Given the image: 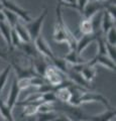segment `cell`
<instances>
[{"label": "cell", "instance_id": "6da1fadb", "mask_svg": "<svg viewBox=\"0 0 116 121\" xmlns=\"http://www.w3.org/2000/svg\"><path fill=\"white\" fill-rule=\"evenodd\" d=\"M72 32L68 29L65 22L63 19L62 15V5L60 0H58V6H57V21L55 24L54 29V39L57 43H68L70 37L72 36Z\"/></svg>", "mask_w": 116, "mask_h": 121}, {"label": "cell", "instance_id": "7a4b0ae2", "mask_svg": "<svg viewBox=\"0 0 116 121\" xmlns=\"http://www.w3.org/2000/svg\"><path fill=\"white\" fill-rule=\"evenodd\" d=\"M47 15V9L44 8L43 10V12L37 16L35 19H31L27 23H24L25 28L27 29V32L29 36H30L31 41H33L39 35H40V31H42V27H43V23L44 19H46Z\"/></svg>", "mask_w": 116, "mask_h": 121}, {"label": "cell", "instance_id": "3957f363", "mask_svg": "<svg viewBox=\"0 0 116 121\" xmlns=\"http://www.w3.org/2000/svg\"><path fill=\"white\" fill-rule=\"evenodd\" d=\"M65 74L62 73L60 70H58L57 68L53 65H48L47 68L46 69L43 75V79L46 80V82L48 85L53 86L54 89L56 87H58L59 85H61L62 83L67 80V77H65Z\"/></svg>", "mask_w": 116, "mask_h": 121}, {"label": "cell", "instance_id": "277c9868", "mask_svg": "<svg viewBox=\"0 0 116 121\" xmlns=\"http://www.w3.org/2000/svg\"><path fill=\"white\" fill-rule=\"evenodd\" d=\"M0 3L3 6V8L15 13L19 17V19L21 21H23L24 23H27V22L31 20V17L29 16L28 11L21 8L20 6H18V4H16L13 0H0Z\"/></svg>", "mask_w": 116, "mask_h": 121}, {"label": "cell", "instance_id": "5b68a950", "mask_svg": "<svg viewBox=\"0 0 116 121\" xmlns=\"http://www.w3.org/2000/svg\"><path fill=\"white\" fill-rule=\"evenodd\" d=\"M32 43H33V44H34V47L37 50V52H39L43 58L52 60L56 56L54 52L52 51L50 44L47 43V41L44 39V37L43 35H39L34 40L32 41Z\"/></svg>", "mask_w": 116, "mask_h": 121}, {"label": "cell", "instance_id": "8992f818", "mask_svg": "<svg viewBox=\"0 0 116 121\" xmlns=\"http://www.w3.org/2000/svg\"><path fill=\"white\" fill-rule=\"evenodd\" d=\"M10 65H11V68H13L14 69V71H15V73L17 75V80H19V79H24V78H28L29 79L31 77H34V76H39V75L35 74L34 70H33L32 63L28 68L21 66L18 63L14 62V60L11 62Z\"/></svg>", "mask_w": 116, "mask_h": 121}, {"label": "cell", "instance_id": "52a82bcc", "mask_svg": "<svg viewBox=\"0 0 116 121\" xmlns=\"http://www.w3.org/2000/svg\"><path fill=\"white\" fill-rule=\"evenodd\" d=\"M104 7V5L101 2L98 1H88L87 5L85 6V8L82 12V15H83V18L85 19H92L93 17L95 16L96 14H98V12H100V10Z\"/></svg>", "mask_w": 116, "mask_h": 121}, {"label": "cell", "instance_id": "ba28073f", "mask_svg": "<svg viewBox=\"0 0 116 121\" xmlns=\"http://www.w3.org/2000/svg\"><path fill=\"white\" fill-rule=\"evenodd\" d=\"M88 65L95 67L96 65H102L103 67H105L106 69H109L112 72H115V63L113 60H111L107 56H102V55H96L95 58H93L92 60H88Z\"/></svg>", "mask_w": 116, "mask_h": 121}, {"label": "cell", "instance_id": "9c48e42d", "mask_svg": "<svg viewBox=\"0 0 116 121\" xmlns=\"http://www.w3.org/2000/svg\"><path fill=\"white\" fill-rule=\"evenodd\" d=\"M115 109H107L106 111H104L101 114H96L92 116H85L82 115L81 120H87V121H111L115 117Z\"/></svg>", "mask_w": 116, "mask_h": 121}, {"label": "cell", "instance_id": "30bf717a", "mask_svg": "<svg viewBox=\"0 0 116 121\" xmlns=\"http://www.w3.org/2000/svg\"><path fill=\"white\" fill-rule=\"evenodd\" d=\"M98 35H99V32H94V33H92V35H85L82 36L79 40H77V48H76L77 54L82 56V52L86 50V48H87L90 43H92L93 41L96 40Z\"/></svg>", "mask_w": 116, "mask_h": 121}, {"label": "cell", "instance_id": "8fae6325", "mask_svg": "<svg viewBox=\"0 0 116 121\" xmlns=\"http://www.w3.org/2000/svg\"><path fill=\"white\" fill-rule=\"evenodd\" d=\"M20 91L21 90L19 89V87H18V85H17V79L14 78L13 82H12V85H11L10 93H9L8 98H7V101H6L7 106H8L10 109H13V107L16 105Z\"/></svg>", "mask_w": 116, "mask_h": 121}, {"label": "cell", "instance_id": "7c38bea8", "mask_svg": "<svg viewBox=\"0 0 116 121\" xmlns=\"http://www.w3.org/2000/svg\"><path fill=\"white\" fill-rule=\"evenodd\" d=\"M18 50L21 51L22 52H24V54L27 56H29L31 60L36 59V58H39V56H42L37 52V50L35 48L32 41H30V43H21L20 47L18 48Z\"/></svg>", "mask_w": 116, "mask_h": 121}, {"label": "cell", "instance_id": "4fadbf2b", "mask_svg": "<svg viewBox=\"0 0 116 121\" xmlns=\"http://www.w3.org/2000/svg\"><path fill=\"white\" fill-rule=\"evenodd\" d=\"M10 33H11V27L8 25L6 21H0V35L4 39L5 43L7 44L9 51H12L13 48L11 45V39H10Z\"/></svg>", "mask_w": 116, "mask_h": 121}, {"label": "cell", "instance_id": "5bb4252c", "mask_svg": "<svg viewBox=\"0 0 116 121\" xmlns=\"http://www.w3.org/2000/svg\"><path fill=\"white\" fill-rule=\"evenodd\" d=\"M13 28L15 29L16 33L18 35V36H19V39H21L22 43H30V41H31L30 36H29L28 32H27V29L25 28L23 21H21L19 19Z\"/></svg>", "mask_w": 116, "mask_h": 121}, {"label": "cell", "instance_id": "9a60e30c", "mask_svg": "<svg viewBox=\"0 0 116 121\" xmlns=\"http://www.w3.org/2000/svg\"><path fill=\"white\" fill-rule=\"evenodd\" d=\"M112 27H115V20L112 19V17L109 15V13L105 10L103 12L102 18H101V31L104 35H106L108 30Z\"/></svg>", "mask_w": 116, "mask_h": 121}, {"label": "cell", "instance_id": "2e32d148", "mask_svg": "<svg viewBox=\"0 0 116 121\" xmlns=\"http://www.w3.org/2000/svg\"><path fill=\"white\" fill-rule=\"evenodd\" d=\"M64 60L67 62V64H71V65H77V64H84L87 63L88 60H84L80 55L77 54L76 51H70L66 56H64Z\"/></svg>", "mask_w": 116, "mask_h": 121}, {"label": "cell", "instance_id": "e0dca14e", "mask_svg": "<svg viewBox=\"0 0 116 121\" xmlns=\"http://www.w3.org/2000/svg\"><path fill=\"white\" fill-rule=\"evenodd\" d=\"M43 103V101H39V102H32V103H27L24 105L23 107V111H22V114H21V117L26 116V117H29V116H32V115H36L37 113V108L39 106Z\"/></svg>", "mask_w": 116, "mask_h": 121}, {"label": "cell", "instance_id": "ac0fdd59", "mask_svg": "<svg viewBox=\"0 0 116 121\" xmlns=\"http://www.w3.org/2000/svg\"><path fill=\"white\" fill-rule=\"evenodd\" d=\"M55 94L57 99L64 103H69L71 98V90L68 87H61L55 90Z\"/></svg>", "mask_w": 116, "mask_h": 121}, {"label": "cell", "instance_id": "d6986e66", "mask_svg": "<svg viewBox=\"0 0 116 121\" xmlns=\"http://www.w3.org/2000/svg\"><path fill=\"white\" fill-rule=\"evenodd\" d=\"M87 63H88V62H87ZM96 73H97V71H96V69H95V67L89 66L88 64H87V65L85 66L84 69L82 70L81 75H82V77H83V79H84L86 82L91 83L92 81L95 80V78H96Z\"/></svg>", "mask_w": 116, "mask_h": 121}, {"label": "cell", "instance_id": "ffe728a7", "mask_svg": "<svg viewBox=\"0 0 116 121\" xmlns=\"http://www.w3.org/2000/svg\"><path fill=\"white\" fill-rule=\"evenodd\" d=\"M79 30L83 35L94 33V26H93L92 19H85V18H83V20H81L80 22Z\"/></svg>", "mask_w": 116, "mask_h": 121}, {"label": "cell", "instance_id": "44dd1931", "mask_svg": "<svg viewBox=\"0 0 116 121\" xmlns=\"http://www.w3.org/2000/svg\"><path fill=\"white\" fill-rule=\"evenodd\" d=\"M0 114L6 121H14L12 115V109H10L7 106L6 102L3 101L1 98H0Z\"/></svg>", "mask_w": 116, "mask_h": 121}, {"label": "cell", "instance_id": "7402d4cb", "mask_svg": "<svg viewBox=\"0 0 116 121\" xmlns=\"http://www.w3.org/2000/svg\"><path fill=\"white\" fill-rule=\"evenodd\" d=\"M2 11H3V14H4V16H5V21L8 23V25L11 28H13L14 26H15V24L17 23V21L19 20V17H18L15 13L11 12V11L7 10L5 8H3Z\"/></svg>", "mask_w": 116, "mask_h": 121}, {"label": "cell", "instance_id": "603a6c76", "mask_svg": "<svg viewBox=\"0 0 116 121\" xmlns=\"http://www.w3.org/2000/svg\"><path fill=\"white\" fill-rule=\"evenodd\" d=\"M11 69H12V68H11V65L9 64V65L7 66L1 73H0V93L2 92L3 88H4L5 85H6L7 79H8V77H9V73H10Z\"/></svg>", "mask_w": 116, "mask_h": 121}, {"label": "cell", "instance_id": "cb8c5ba5", "mask_svg": "<svg viewBox=\"0 0 116 121\" xmlns=\"http://www.w3.org/2000/svg\"><path fill=\"white\" fill-rule=\"evenodd\" d=\"M57 112H47V113H36V121H53L58 117Z\"/></svg>", "mask_w": 116, "mask_h": 121}, {"label": "cell", "instance_id": "d4e9b609", "mask_svg": "<svg viewBox=\"0 0 116 121\" xmlns=\"http://www.w3.org/2000/svg\"><path fill=\"white\" fill-rule=\"evenodd\" d=\"M10 39H11V45H12V48H17L18 50V48L20 47V44H21V39H19V36H18V35L16 33L15 31V29L14 28H11V33H10Z\"/></svg>", "mask_w": 116, "mask_h": 121}, {"label": "cell", "instance_id": "484cf974", "mask_svg": "<svg viewBox=\"0 0 116 121\" xmlns=\"http://www.w3.org/2000/svg\"><path fill=\"white\" fill-rule=\"evenodd\" d=\"M42 101L43 103L53 104L55 102H57L58 99H57V97H56L55 92H47V93L42 94Z\"/></svg>", "mask_w": 116, "mask_h": 121}, {"label": "cell", "instance_id": "4316f807", "mask_svg": "<svg viewBox=\"0 0 116 121\" xmlns=\"http://www.w3.org/2000/svg\"><path fill=\"white\" fill-rule=\"evenodd\" d=\"M105 40L109 44L115 47V44H116V28L115 27H112V28H110L107 31V33H106V39Z\"/></svg>", "mask_w": 116, "mask_h": 121}, {"label": "cell", "instance_id": "83f0119b", "mask_svg": "<svg viewBox=\"0 0 116 121\" xmlns=\"http://www.w3.org/2000/svg\"><path fill=\"white\" fill-rule=\"evenodd\" d=\"M105 45H106V52H107V56L111 60H113L115 63V59H116V48L113 45H111L105 40Z\"/></svg>", "mask_w": 116, "mask_h": 121}, {"label": "cell", "instance_id": "f1b7e54d", "mask_svg": "<svg viewBox=\"0 0 116 121\" xmlns=\"http://www.w3.org/2000/svg\"><path fill=\"white\" fill-rule=\"evenodd\" d=\"M46 80L40 77V76H34V77H31L30 78V86H33L35 88H39L42 85L46 84Z\"/></svg>", "mask_w": 116, "mask_h": 121}, {"label": "cell", "instance_id": "f546056e", "mask_svg": "<svg viewBox=\"0 0 116 121\" xmlns=\"http://www.w3.org/2000/svg\"><path fill=\"white\" fill-rule=\"evenodd\" d=\"M47 112H55L53 104L42 103L37 108V113H47Z\"/></svg>", "mask_w": 116, "mask_h": 121}, {"label": "cell", "instance_id": "4dcf8cb0", "mask_svg": "<svg viewBox=\"0 0 116 121\" xmlns=\"http://www.w3.org/2000/svg\"><path fill=\"white\" fill-rule=\"evenodd\" d=\"M17 85L19 87L20 90L27 89L28 87H30V78H24V79H19L17 80Z\"/></svg>", "mask_w": 116, "mask_h": 121}, {"label": "cell", "instance_id": "1f68e13d", "mask_svg": "<svg viewBox=\"0 0 116 121\" xmlns=\"http://www.w3.org/2000/svg\"><path fill=\"white\" fill-rule=\"evenodd\" d=\"M89 0H77L76 2V7H75V9H77L79 12L82 14V12H83V10L85 8V6L87 5Z\"/></svg>", "mask_w": 116, "mask_h": 121}, {"label": "cell", "instance_id": "d6a6232c", "mask_svg": "<svg viewBox=\"0 0 116 121\" xmlns=\"http://www.w3.org/2000/svg\"><path fill=\"white\" fill-rule=\"evenodd\" d=\"M60 2H61V5H66L71 8H75L77 0H60Z\"/></svg>", "mask_w": 116, "mask_h": 121}, {"label": "cell", "instance_id": "836d02e7", "mask_svg": "<svg viewBox=\"0 0 116 121\" xmlns=\"http://www.w3.org/2000/svg\"><path fill=\"white\" fill-rule=\"evenodd\" d=\"M53 121H75V120L66 114H59L57 118L54 119Z\"/></svg>", "mask_w": 116, "mask_h": 121}, {"label": "cell", "instance_id": "e575fe53", "mask_svg": "<svg viewBox=\"0 0 116 121\" xmlns=\"http://www.w3.org/2000/svg\"><path fill=\"white\" fill-rule=\"evenodd\" d=\"M0 58L1 59H8V55H7V52H4V51H2V50H0Z\"/></svg>", "mask_w": 116, "mask_h": 121}, {"label": "cell", "instance_id": "d590c367", "mask_svg": "<svg viewBox=\"0 0 116 121\" xmlns=\"http://www.w3.org/2000/svg\"><path fill=\"white\" fill-rule=\"evenodd\" d=\"M94 1H98V2H103V1H105V0H94Z\"/></svg>", "mask_w": 116, "mask_h": 121}, {"label": "cell", "instance_id": "8d00e7d4", "mask_svg": "<svg viewBox=\"0 0 116 121\" xmlns=\"http://www.w3.org/2000/svg\"><path fill=\"white\" fill-rule=\"evenodd\" d=\"M3 9V6L1 5V3H0V10H2Z\"/></svg>", "mask_w": 116, "mask_h": 121}, {"label": "cell", "instance_id": "74e56055", "mask_svg": "<svg viewBox=\"0 0 116 121\" xmlns=\"http://www.w3.org/2000/svg\"><path fill=\"white\" fill-rule=\"evenodd\" d=\"M21 120V118H19V119H18V120H14V121H20Z\"/></svg>", "mask_w": 116, "mask_h": 121}, {"label": "cell", "instance_id": "f35d334b", "mask_svg": "<svg viewBox=\"0 0 116 121\" xmlns=\"http://www.w3.org/2000/svg\"><path fill=\"white\" fill-rule=\"evenodd\" d=\"M79 121H87V120H79Z\"/></svg>", "mask_w": 116, "mask_h": 121}]
</instances>
